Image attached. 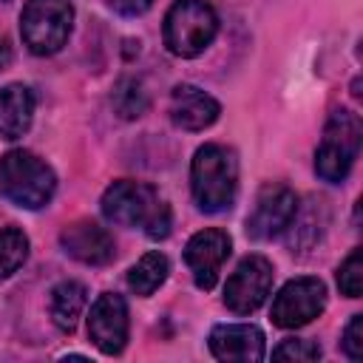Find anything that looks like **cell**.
<instances>
[{
    "label": "cell",
    "mask_w": 363,
    "mask_h": 363,
    "mask_svg": "<svg viewBox=\"0 0 363 363\" xmlns=\"http://www.w3.org/2000/svg\"><path fill=\"white\" fill-rule=\"evenodd\" d=\"M57 190L54 170L31 150H9L0 159V193L23 207V210H40L51 201Z\"/></svg>",
    "instance_id": "cell-3"
},
{
    "label": "cell",
    "mask_w": 363,
    "mask_h": 363,
    "mask_svg": "<svg viewBox=\"0 0 363 363\" xmlns=\"http://www.w3.org/2000/svg\"><path fill=\"white\" fill-rule=\"evenodd\" d=\"M269 289H272V264L264 255H247L227 278L224 303L235 315H250L267 301Z\"/></svg>",
    "instance_id": "cell-8"
},
{
    "label": "cell",
    "mask_w": 363,
    "mask_h": 363,
    "mask_svg": "<svg viewBox=\"0 0 363 363\" xmlns=\"http://www.w3.org/2000/svg\"><path fill=\"white\" fill-rule=\"evenodd\" d=\"M9 60H11V48H9V40H3V37H0V68H3V65H9Z\"/></svg>",
    "instance_id": "cell-24"
},
{
    "label": "cell",
    "mask_w": 363,
    "mask_h": 363,
    "mask_svg": "<svg viewBox=\"0 0 363 363\" xmlns=\"http://www.w3.org/2000/svg\"><path fill=\"white\" fill-rule=\"evenodd\" d=\"M88 303V289L79 281H60L51 289V301H48V312L57 329L62 332H74L77 320L82 318V309Z\"/></svg>",
    "instance_id": "cell-16"
},
{
    "label": "cell",
    "mask_w": 363,
    "mask_h": 363,
    "mask_svg": "<svg viewBox=\"0 0 363 363\" xmlns=\"http://www.w3.org/2000/svg\"><path fill=\"white\" fill-rule=\"evenodd\" d=\"M74 23V9L68 0H28L20 14V34L31 54H57Z\"/></svg>",
    "instance_id": "cell-6"
},
{
    "label": "cell",
    "mask_w": 363,
    "mask_h": 363,
    "mask_svg": "<svg viewBox=\"0 0 363 363\" xmlns=\"http://www.w3.org/2000/svg\"><path fill=\"white\" fill-rule=\"evenodd\" d=\"M218 17L207 0H176L164 14V45L176 57H199L216 37Z\"/></svg>",
    "instance_id": "cell-4"
},
{
    "label": "cell",
    "mask_w": 363,
    "mask_h": 363,
    "mask_svg": "<svg viewBox=\"0 0 363 363\" xmlns=\"http://www.w3.org/2000/svg\"><path fill=\"white\" fill-rule=\"evenodd\" d=\"M233 241L224 230H199L187 247H184V264L190 267V275L199 289H213L221 272V264L230 258Z\"/></svg>",
    "instance_id": "cell-11"
},
{
    "label": "cell",
    "mask_w": 363,
    "mask_h": 363,
    "mask_svg": "<svg viewBox=\"0 0 363 363\" xmlns=\"http://www.w3.org/2000/svg\"><path fill=\"white\" fill-rule=\"evenodd\" d=\"M28 258V238L17 227H0V281L23 267Z\"/></svg>",
    "instance_id": "cell-19"
},
{
    "label": "cell",
    "mask_w": 363,
    "mask_h": 363,
    "mask_svg": "<svg viewBox=\"0 0 363 363\" xmlns=\"http://www.w3.org/2000/svg\"><path fill=\"white\" fill-rule=\"evenodd\" d=\"M88 337L105 354H119L128 343V303L116 292H102L88 315Z\"/></svg>",
    "instance_id": "cell-10"
},
{
    "label": "cell",
    "mask_w": 363,
    "mask_h": 363,
    "mask_svg": "<svg viewBox=\"0 0 363 363\" xmlns=\"http://www.w3.org/2000/svg\"><path fill=\"white\" fill-rule=\"evenodd\" d=\"M102 216L119 227H142L153 241L167 238L173 224L170 207L156 187L130 179H119L102 193Z\"/></svg>",
    "instance_id": "cell-1"
},
{
    "label": "cell",
    "mask_w": 363,
    "mask_h": 363,
    "mask_svg": "<svg viewBox=\"0 0 363 363\" xmlns=\"http://www.w3.org/2000/svg\"><path fill=\"white\" fill-rule=\"evenodd\" d=\"M60 247L65 250V255H71L88 267H102L116 252L111 233L91 218H79V221L65 224L60 233Z\"/></svg>",
    "instance_id": "cell-12"
},
{
    "label": "cell",
    "mask_w": 363,
    "mask_h": 363,
    "mask_svg": "<svg viewBox=\"0 0 363 363\" xmlns=\"http://www.w3.org/2000/svg\"><path fill=\"white\" fill-rule=\"evenodd\" d=\"M326 306V286L320 278L303 275L281 286L272 301V323L281 329H298L312 323Z\"/></svg>",
    "instance_id": "cell-7"
},
{
    "label": "cell",
    "mask_w": 363,
    "mask_h": 363,
    "mask_svg": "<svg viewBox=\"0 0 363 363\" xmlns=\"http://www.w3.org/2000/svg\"><path fill=\"white\" fill-rule=\"evenodd\" d=\"M343 352L352 360H363V315H352L343 332Z\"/></svg>",
    "instance_id": "cell-22"
},
{
    "label": "cell",
    "mask_w": 363,
    "mask_h": 363,
    "mask_svg": "<svg viewBox=\"0 0 363 363\" xmlns=\"http://www.w3.org/2000/svg\"><path fill=\"white\" fill-rule=\"evenodd\" d=\"M221 113V105L196 85H176L170 94V119L184 130H204Z\"/></svg>",
    "instance_id": "cell-14"
},
{
    "label": "cell",
    "mask_w": 363,
    "mask_h": 363,
    "mask_svg": "<svg viewBox=\"0 0 363 363\" xmlns=\"http://www.w3.org/2000/svg\"><path fill=\"white\" fill-rule=\"evenodd\" d=\"M295 216H298V196L286 184H267L258 193L252 213L247 216V235L255 241L275 238L292 227Z\"/></svg>",
    "instance_id": "cell-9"
},
{
    "label": "cell",
    "mask_w": 363,
    "mask_h": 363,
    "mask_svg": "<svg viewBox=\"0 0 363 363\" xmlns=\"http://www.w3.org/2000/svg\"><path fill=\"white\" fill-rule=\"evenodd\" d=\"M337 286L346 298H360L363 292V250H352L337 269Z\"/></svg>",
    "instance_id": "cell-20"
},
{
    "label": "cell",
    "mask_w": 363,
    "mask_h": 363,
    "mask_svg": "<svg viewBox=\"0 0 363 363\" xmlns=\"http://www.w3.org/2000/svg\"><path fill=\"white\" fill-rule=\"evenodd\" d=\"M34 119V94L28 85H6L0 91V136L20 139Z\"/></svg>",
    "instance_id": "cell-15"
},
{
    "label": "cell",
    "mask_w": 363,
    "mask_h": 363,
    "mask_svg": "<svg viewBox=\"0 0 363 363\" xmlns=\"http://www.w3.org/2000/svg\"><path fill=\"white\" fill-rule=\"evenodd\" d=\"M167 272H170L167 258H164L162 252H147V255H142V258L130 267V272H128V286H130L136 295L147 298V295H153V292L164 284Z\"/></svg>",
    "instance_id": "cell-17"
},
{
    "label": "cell",
    "mask_w": 363,
    "mask_h": 363,
    "mask_svg": "<svg viewBox=\"0 0 363 363\" xmlns=\"http://www.w3.org/2000/svg\"><path fill=\"white\" fill-rule=\"evenodd\" d=\"M210 352L227 363L264 360V332L252 323H221L210 332Z\"/></svg>",
    "instance_id": "cell-13"
},
{
    "label": "cell",
    "mask_w": 363,
    "mask_h": 363,
    "mask_svg": "<svg viewBox=\"0 0 363 363\" xmlns=\"http://www.w3.org/2000/svg\"><path fill=\"white\" fill-rule=\"evenodd\" d=\"M320 357V346L312 340H301V337H289L281 346L272 349V360H292V363H309Z\"/></svg>",
    "instance_id": "cell-21"
},
{
    "label": "cell",
    "mask_w": 363,
    "mask_h": 363,
    "mask_svg": "<svg viewBox=\"0 0 363 363\" xmlns=\"http://www.w3.org/2000/svg\"><path fill=\"white\" fill-rule=\"evenodd\" d=\"M190 187L199 210L221 213L235 201L238 190V159L224 145H204L196 150L190 164Z\"/></svg>",
    "instance_id": "cell-2"
},
{
    "label": "cell",
    "mask_w": 363,
    "mask_h": 363,
    "mask_svg": "<svg viewBox=\"0 0 363 363\" xmlns=\"http://www.w3.org/2000/svg\"><path fill=\"white\" fill-rule=\"evenodd\" d=\"M156 0H111L113 11L125 14V17H136V14H145Z\"/></svg>",
    "instance_id": "cell-23"
},
{
    "label": "cell",
    "mask_w": 363,
    "mask_h": 363,
    "mask_svg": "<svg viewBox=\"0 0 363 363\" xmlns=\"http://www.w3.org/2000/svg\"><path fill=\"white\" fill-rule=\"evenodd\" d=\"M360 136L363 128L352 111H332L323 128V139L315 150V173L329 184L343 182L360 150Z\"/></svg>",
    "instance_id": "cell-5"
},
{
    "label": "cell",
    "mask_w": 363,
    "mask_h": 363,
    "mask_svg": "<svg viewBox=\"0 0 363 363\" xmlns=\"http://www.w3.org/2000/svg\"><path fill=\"white\" fill-rule=\"evenodd\" d=\"M113 111L122 116V119H136L147 111V91L139 79L133 77H122L113 88Z\"/></svg>",
    "instance_id": "cell-18"
}]
</instances>
